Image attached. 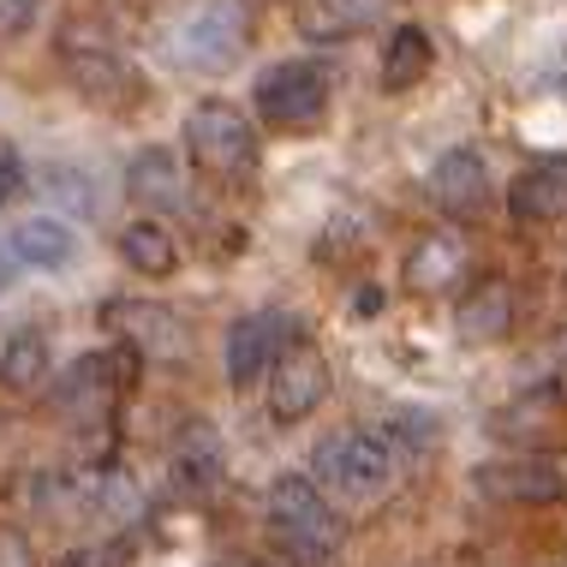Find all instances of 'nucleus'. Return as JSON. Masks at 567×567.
I'll list each match as a JSON object with an SVG mask.
<instances>
[{"label":"nucleus","mask_w":567,"mask_h":567,"mask_svg":"<svg viewBox=\"0 0 567 567\" xmlns=\"http://www.w3.org/2000/svg\"><path fill=\"white\" fill-rule=\"evenodd\" d=\"M60 567H96V556H90V549H72V556L60 561Z\"/></svg>","instance_id":"27"},{"label":"nucleus","mask_w":567,"mask_h":567,"mask_svg":"<svg viewBox=\"0 0 567 567\" xmlns=\"http://www.w3.org/2000/svg\"><path fill=\"white\" fill-rule=\"evenodd\" d=\"M454 329H460V341H472V347L502 341V334L514 329V287L508 281H478L454 305Z\"/></svg>","instance_id":"18"},{"label":"nucleus","mask_w":567,"mask_h":567,"mask_svg":"<svg viewBox=\"0 0 567 567\" xmlns=\"http://www.w3.org/2000/svg\"><path fill=\"white\" fill-rule=\"evenodd\" d=\"M114 251H120V264H126L132 275H144V281H167V275L179 269V239H174V227H167L162 216L126 221L120 239H114Z\"/></svg>","instance_id":"16"},{"label":"nucleus","mask_w":567,"mask_h":567,"mask_svg":"<svg viewBox=\"0 0 567 567\" xmlns=\"http://www.w3.org/2000/svg\"><path fill=\"white\" fill-rule=\"evenodd\" d=\"M19 281V264H12V251H7V239H0V293Z\"/></svg>","instance_id":"26"},{"label":"nucleus","mask_w":567,"mask_h":567,"mask_svg":"<svg viewBox=\"0 0 567 567\" xmlns=\"http://www.w3.org/2000/svg\"><path fill=\"white\" fill-rule=\"evenodd\" d=\"M49 192L60 197V204H72V209H96V192H90V179L72 174V167H49Z\"/></svg>","instance_id":"23"},{"label":"nucleus","mask_w":567,"mask_h":567,"mask_svg":"<svg viewBox=\"0 0 567 567\" xmlns=\"http://www.w3.org/2000/svg\"><path fill=\"white\" fill-rule=\"evenodd\" d=\"M54 371V352L42 329H19L7 347H0V389L7 394H42Z\"/></svg>","instance_id":"19"},{"label":"nucleus","mask_w":567,"mask_h":567,"mask_svg":"<svg viewBox=\"0 0 567 567\" xmlns=\"http://www.w3.org/2000/svg\"><path fill=\"white\" fill-rule=\"evenodd\" d=\"M431 60H436V42L424 24H401L389 42H382V60H377V84L389 90V96H406V90H419L431 79Z\"/></svg>","instance_id":"17"},{"label":"nucleus","mask_w":567,"mask_h":567,"mask_svg":"<svg viewBox=\"0 0 567 567\" xmlns=\"http://www.w3.org/2000/svg\"><path fill=\"white\" fill-rule=\"evenodd\" d=\"M227 567H269V561H227Z\"/></svg>","instance_id":"28"},{"label":"nucleus","mask_w":567,"mask_h":567,"mask_svg":"<svg viewBox=\"0 0 567 567\" xmlns=\"http://www.w3.org/2000/svg\"><path fill=\"white\" fill-rule=\"evenodd\" d=\"M508 204H514V216H519V221H532V227L567 221V156H544V162H532L526 174L514 179Z\"/></svg>","instance_id":"14"},{"label":"nucleus","mask_w":567,"mask_h":567,"mask_svg":"<svg viewBox=\"0 0 567 567\" xmlns=\"http://www.w3.org/2000/svg\"><path fill=\"white\" fill-rule=\"evenodd\" d=\"M478 489L496 502H561L567 496V460L556 454H514L478 472Z\"/></svg>","instance_id":"10"},{"label":"nucleus","mask_w":567,"mask_h":567,"mask_svg":"<svg viewBox=\"0 0 567 567\" xmlns=\"http://www.w3.org/2000/svg\"><path fill=\"white\" fill-rule=\"evenodd\" d=\"M42 0H0V49H12V42L30 37V24H37Z\"/></svg>","instance_id":"22"},{"label":"nucleus","mask_w":567,"mask_h":567,"mask_svg":"<svg viewBox=\"0 0 567 567\" xmlns=\"http://www.w3.org/2000/svg\"><path fill=\"white\" fill-rule=\"evenodd\" d=\"M7 251L19 269H66L72 257H79V234H72V221L60 216H24L19 227L7 234Z\"/></svg>","instance_id":"15"},{"label":"nucleus","mask_w":567,"mask_h":567,"mask_svg":"<svg viewBox=\"0 0 567 567\" xmlns=\"http://www.w3.org/2000/svg\"><path fill=\"white\" fill-rule=\"evenodd\" d=\"M60 66L72 72V84H79L90 102H120V96L137 90V79H132L126 60H120V49L102 37V30H96V42H90L84 24H72L66 37H60Z\"/></svg>","instance_id":"9"},{"label":"nucleus","mask_w":567,"mask_h":567,"mask_svg":"<svg viewBox=\"0 0 567 567\" xmlns=\"http://www.w3.org/2000/svg\"><path fill=\"white\" fill-rule=\"evenodd\" d=\"M162 54L179 72H227L251 42V19L239 0H186L174 19L162 24Z\"/></svg>","instance_id":"1"},{"label":"nucleus","mask_w":567,"mask_h":567,"mask_svg":"<svg viewBox=\"0 0 567 567\" xmlns=\"http://www.w3.org/2000/svg\"><path fill=\"white\" fill-rule=\"evenodd\" d=\"M251 96H257V114L275 132H311V126H323L334 84H329V66H317V60H275Z\"/></svg>","instance_id":"5"},{"label":"nucleus","mask_w":567,"mask_h":567,"mask_svg":"<svg viewBox=\"0 0 567 567\" xmlns=\"http://www.w3.org/2000/svg\"><path fill=\"white\" fill-rule=\"evenodd\" d=\"M264 389H269L275 424H305L317 406L329 401V359L317 352V341L293 334V341H287V352L275 359V371H269Z\"/></svg>","instance_id":"6"},{"label":"nucleus","mask_w":567,"mask_h":567,"mask_svg":"<svg viewBox=\"0 0 567 567\" xmlns=\"http://www.w3.org/2000/svg\"><path fill=\"white\" fill-rule=\"evenodd\" d=\"M287 341H293V323H287L281 311H251V317H239L234 329H227V382L234 389H264L269 371H275V359L287 352Z\"/></svg>","instance_id":"8"},{"label":"nucleus","mask_w":567,"mask_h":567,"mask_svg":"<svg viewBox=\"0 0 567 567\" xmlns=\"http://www.w3.org/2000/svg\"><path fill=\"white\" fill-rule=\"evenodd\" d=\"M227 472V460H221V442L209 424H186L174 442V478L186 484V489H209Z\"/></svg>","instance_id":"21"},{"label":"nucleus","mask_w":567,"mask_h":567,"mask_svg":"<svg viewBox=\"0 0 567 567\" xmlns=\"http://www.w3.org/2000/svg\"><path fill=\"white\" fill-rule=\"evenodd\" d=\"M126 192L150 209V216H186V209H192L186 167H179L174 150H144V156H132V167H126Z\"/></svg>","instance_id":"12"},{"label":"nucleus","mask_w":567,"mask_h":567,"mask_svg":"<svg viewBox=\"0 0 567 567\" xmlns=\"http://www.w3.org/2000/svg\"><path fill=\"white\" fill-rule=\"evenodd\" d=\"M0 567H37V549L19 526H0Z\"/></svg>","instance_id":"25"},{"label":"nucleus","mask_w":567,"mask_h":567,"mask_svg":"<svg viewBox=\"0 0 567 567\" xmlns=\"http://www.w3.org/2000/svg\"><path fill=\"white\" fill-rule=\"evenodd\" d=\"M179 144H186V162L197 167V174H209L216 186L251 179L257 156H264L257 126L234 109V102H197V109L186 114V126H179Z\"/></svg>","instance_id":"3"},{"label":"nucleus","mask_w":567,"mask_h":567,"mask_svg":"<svg viewBox=\"0 0 567 567\" xmlns=\"http://www.w3.org/2000/svg\"><path fill=\"white\" fill-rule=\"evenodd\" d=\"M264 514H269L275 544L305 567H323L334 549H341V514L329 508V496L317 478H299V472L275 478L269 496H264Z\"/></svg>","instance_id":"2"},{"label":"nucleus","mask_w":567,"mask_h":567,"mask_svg":"<svg viewBox=\"0 0 567 567\" xmlns=\"http://www.w3.org/2000/svg\"><path fill=\"white\" fill-rule=\"evenodd\" d=\"M466 275H472V245L460 234H424L401 264L406 293H419V299L454 293V287H466Z\"/></svg>","instance_id":"11"},{"label":"nucleus","mask_w":567,"mask_h":567,"mask_svg":"<svg viewBox=\"0 0 567 567\" xmlns=\"http://www.w3.org/2000/svg\"><path fill=\"white\" fill-rule=\"evenodd\" d=\"M24 192H30V174H24V162L12 156V150H0V209H7V204H19Z\"/></svg>","instance_id":"24"},{"label":"nucleus","mask_w":567,"mask_h":567,"mask_svg":"<svg viewBox=\"0 0 567 567\" xmlns=\"http://www.w3.org/2000/svg\"><path fill=\"white\" fill-rule=\"evenodd\" d=\"M311 478L323 489H334V496L371 502L401 478V449H394L389 431H334L317 442Z\"/></svg>","instance_id":"4"},{"label":"nucleus","mask_w":567,"mask_h":567,"mask_svg":"<svg viewBox=\"0 0 567 567\" xmlns=\"http://www.w3.org/2000/svg\"><path fill=\"white\" fill-rule=\"evenodd\" d=\"M431 197H436V209H449V216H478V209L489 204V167H484L478 150H449V156H436Z\"/></svg>","instance_id":"13"},{"label":"nucleus","mask_w":567,"mask_h":567,"mask_svg":"<svg viewBox=\"0 0 567 567\" xmlns=\"http://www.w3.org/2000/svg\"><path fill=\"white\" fill-rule=\"evenodd\" d=\"M389 7H394V0H305L299 30H305V37H317V42H341V37L371 30Z\"/></svg>","instance_id":"20"},{"label":"nucleus","mask_w":567,"mask_h":567,"mask_svg":"<svg viewBox=\"0 0 567 567\" xmlns=\"http://www.w3.org/2000/svg\"><path fill=\"white\" fill-rule=\"evenodd\" d=\"M102 323L120 334V347H132L137 359H186L192 334L179 323V311H167L156 299H114L102 311Z\"/></svg>","instance_id":"7"}]
</instances>
